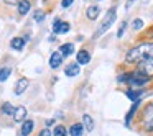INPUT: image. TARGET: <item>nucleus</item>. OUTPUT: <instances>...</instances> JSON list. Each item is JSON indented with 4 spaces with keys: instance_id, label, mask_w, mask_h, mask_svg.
<instances>
[{
    "instance_id": "1",
    "label": "nucleus",
    "mask_w": 153,
    "mask_h": 136,
    "mask_svg": "<svg viewBox=\"0 0 153 136\" xmlns=\"http://www.w3.org/2000/svg\"><path fill=\"white\" fill-rule=\"evenodd\" d=\"M150 59H153V43H143L137 48H132L125 56L127 64H143Z\"/></svg>"
},
{
    "instance_id": "2",
    "label": "nucleus",
    "mask_w": 153,
    "mask_h": 136,
    "mask_svg": "<svg viewBox=\"0 0 153 136\" xmlns=\"http://www.w3.org/2000/svg\"><path fill=\"white\" fill-rule=\"evenodd\" d=\"M115 10H117V8H115V7H112V8H110V10L105 13V18L102 20V23H100L99 30L96 31L94 38H99L100 35H104V33H105V31L110 28V26H112V23L115 21V17H117V12H115Z\"/></svg>"
},
{
    "instance_id": "3",
    "label": "nucleus",
    "mask_w": 153,
    "mask_h": 136,
    "mask_svg": "<svg viewBox=\"0 0 153 136\" xmlns=\"http://www.w3.org/2000/svg\"><path fill=\"white\" fill-rule=\"evenodd\" d=\"M146 82H148V76H146V74H140V72L132 74V77H130V80H128V84L132 87H142V85H145Z\"/></svg>"
},
{
    "instance_id": "4",
    "label": "nucleus",
    "mask_w": 153,
    "mask_h": 136,
    "mask_svg": "<svg viewBox=\"0 0 153 136\" xmlns=\"http://www.w3.org/2000/svg\"><path fill=\"white\" fill-rule=\"evenodd\" d=\"M69 23L66 21H61V20H54L53 23V33L54 35H59V33H68L69 31Z\"/></svg>"
},
{
    "instance_id": "5",
    "label": "nucleus",
    "mask_w": 153,
    "mask_h": 136,
    "mask_svg": "<svg viewBox=\"0 0 153 136\" xmlns=\"http://www.w3.org/2000/svg\"><path fill=\"white\" fill-rule=\"evenodd\" d=\"M63 54L59 53V51H56V53H53L51 54V57H50V66H51V69H58V67L61 66V62H63Z\"/></svg>"
},
{
    "instance_id": "6",
    "label": "nucleus",
    "mask_w": 153,
    "mask_h": 136,
    "mask_svg": "<svg viewBox=\"0 0 153 136\" xmlns=\"http://www.w3.org/2000/svg\"><path fill=\"white\" fill-rule=\"evenodd\" d=\"M27 120V108L25 107H17L13 113V121H25Z\"/></svg>"
},
{
    "instance_id": "7",
    "label": "nucleus",
    "mask_w": 153,
    "mask_h": 136,
    "mask_svg": "<svg viewBox=\"0 0 153 136\" xmlns=\"http://www.w3.org/2000/svg\"><path fill=\"white\" fill-rule=\"evenodd\" d=\"M28 85H30L28 79H25V77H23V79H20L17 82V85H15V93H17V95H22V93L28 89Z\"/></svg>"
},
{
    "instance_id": "8",
    "label": "nucleus",
    "mask_w": 153,
    "mask_h": 136,
    "mask_svg": "<svg viewBox=\"0 0 153 136\" xmlns=\"http://www.w3.org/2000/svg\"><path fill=\"white\" fill-rule=\"evenodd\" d=\"M79 71H81L79 64H77V62H71L69 66L66 67V76L68 77H76V76H79Z\"/></svg>"
},
{
    "instance_id": "9",
    "label": "nucleus",
    "mask_w": 153,
    "mask_h": 136,
    "mask_svg": "<svg viewBox=\"0 0 153 136\" xmlns=\"http://www.w3.org/2000/svg\"><path fill=\"white\" fill-rule=\"evenodd\" d=\"M33 126H35V123L31 121V120H25L23 121V125H22V136H28L31 131H33Z\"/></svg>"
},
{
    "instance_id": "10",
    "label": "nucleus",
    "mask_w": 153,
    "mask_h": 136,
    "mask_svg": "<svg viewBox=\"0 0 153 136\" xmlns=\"http://www.w3.org/2000/svg\"><path fill=\"white\" fill-rule=\"evenodd\" d=\"M84 129H86L84 125H81V123H74V125L69 128V135L71 136H82Z\"/></svg>"
},
{
    "instance_id": "11",
    "label": "nucleus",
    "mask_w": 153,
    "mask_h": 136,
    "mask_svg": "<svg viewBox=\"0 0 153 136\" xmlns=\"http://www.w3.org/2000/svg\"><path fill=\"white\" fill-rule=\"evenodd\" d=\"M76 59H77V64H89V61H91V56H89V53H87V51H79V53H77V56H76Z\"/></svg>"
},
{
    "instance_id": "12",
    "label": "nucleus",
    "mask_w": 153,
    "mask_h": 136,
    "mask_svg": "<svg viewBox=\"0 0 153 136\" xmlns=\"http://www.w3.org/2000/svg\"><path fill=\"white\" fill-rule=\"evenodd\" d=\"M140 69H142V72L146 74V76H153V59L143 62L142 66H140Z\"/></svg>"
},
{
    "instance_id": "13",
    "label": "nucleus",
    "mask_w": 153,
    "mask_h": 136,
    "mask_svg": "<svg viewBox=\"0 0 153 136\" xmlns=\"http://www.w3.org/2000/svg\"><path fill=\"white\" fill-rule=\"evenodd\" d=\"M31 8V4L28 2V0H22L20 4H18V13L20 15H27L28 12H30Z\"/></svg>"
},
{
    "instance_id": "14",
    "label": "nucleus",
    "mask_w": 153,
    "mask_h": 136,
    "mask_svg": "<svg viewBox=\"0 0 153 136\" xmlns=\"http://www.w3.org/2000/svg\"><path fill=\"white\" fill-rule=\"evenodd\" d=\"M99 12H100V8L97 7V5H92V7L87 8L86 15H87V18H89V20H96V18L99 17Z\"/></svg>"
},
{
    "instance_id": "15",
    "label": "nucleus",
    "mask_w": 153,
    "mask_h": 136,
    "mask_svg": "<svg viewBox=\"0 0 153 136\" xmlns=\"http://www.w3.org/2000/svg\"><path fill=\"white\" fill-rule=\"evenodd\" d=\"M23 44H25V38H13V40L10 41L12 49H17V51L23 49Z\"/></svg>"
},
{
    "instance_id": "16",
    "label": "nucleus",
    "mask_w": 153,
    "mask_h": 136,
    "mask_svg": "<svg viewBox=\"0 0 153 136\" xmlns=\"http://www.w3.org/2000/svg\"><path fill=\"white\" fill-rule=\"evenodd\" d=\"M59 49H61L59 53L63 54V56H71V54L74 53V44L73 43H66V44H63Z\"/></svg>"
},
{
    "instance_id": "17",
    "label": "nucleus",
    "mask_w": 153,
    "mask_h": 136,
    "mask_svg": "<svg viewBox=\"0 0 153 136\" xmlns=\"http://www.w3.org/2000/svg\"><path fill=\"white\" fill-rule=\"evenodd\" d=\"M143 93V89H138V90H127V97H128L132 102H137V100H140V95Z\"/></svg>"
},
{
    "instance_id": "18",
    "label": "nucleus",
    "mask_w": 153,
    "mask_h": 136,
    "mask_svg": "<svg viewBox=\"0 0 153 136\" xmlns=\"http://www.w3.org/2000/svg\"><path fill=\"white\" fill-rule=\"evenodd\" d=\"M82 125H84V128H86V131H92L94 129V120L91 118V115L82 116Z\"/></svg>"
},
{
    "instance_id": "19",
    "label": "nucleus",
    "mask_w": 153,
    "mask_h": 136,
    "mask_svg": "<svg viewBox=\"0 0 153 136\" xmlns=\"http://www.w3.org/2000/svg\"><path fill=\"white\" fill-rule=\"evenodd\" d=\"M138 105H140V100H137V102H133L132 108L128 110V113H127V118H125V123H127V126L130 125V120L133 118V113H135V110H137V108H138Z\"/></svg>"
},
{
    "instance_id": "20",
    "label": "nucleus",
    "mask_w": 153,
    "mask_h": 136,
    "mask_svg": "<svg viewBox=\"0 0 153 136\" xmlns=\"http://www.w3.org/2000/svg\"><path fill=\"white\" fill-rule=\"evenodd\" d=\"M10 74H12V69H10V67H2V69H0V82L7 80Z\"/></svg>"
},
{
    "instance_id": "21",
    "label": "nucleus",
    "mask_w": 153,
    "mask_h": 136,
    "mask_svg": "<svg viewBox=\"0 0 153 136\" xmlns=\"http://www.w3.org/2000/svg\"><path fill=\"white\" fill-rule=\"evenodd\" d=\"M2 112H4L5 115H12V116H13L15 108H13V105H12V103H5V105L2 107Z\"/></svg>"
},
{
    "instance_id": "22",
    "label": "nucleus",
    "mask_w": 153,
    "mask_h": 136,
    "mask_svg": "<svg viewBox=\"0 0 153 136\" xmlns=\"http://www.w3.org/2000/svg\"><path fill=\"white\" fill-rule=\"evenodd\" d=\"M53 135L54 136H68V131H66V128H64V126H56V128H54V131H53Z\"/></svg>"
},
{
    "instance_id": "23",
    "label": "nucleus",
    "mask_w": 153,
    "mask_h": 136,
    "mask_svg": "<svg viewBox=\"0 0 153 136\" xmlns=\"http://www.w3.org/2000/svg\"><path fill=\"white\" fill-rule=\"evenodd\" d=\"M133 30H142L143 28V20H140V18H137V20H133Z\"/></svg>"
},
{
    "instance_id": "24",
    "label": "nucleus",
    "mask_w": 153,
    "mask_h": 136,
    "mask_svg": "<svg viewBox=\"0 0 153 136\" xmlns=\"http://www.w3.org/2000/svg\"><path fill=\"white\" fill-rule=\"evenodd\" d=\"M130 77H132V74H122V76L117 77V80H119V82H128Z\"/></svg>"
},
{
    "instance_id": "25",
    "label": "nucleus",
    "mask_w": 153,
    "mask_h": 136,
    "mask_svg": "<svg viewBox=\"0 0 153 136\" xmlns=\"http://www.w3.org/2000/svg\"><path fill=\"white\" fill-rule=\"evenodd\" d=\"M35 20H36V21H43V20H45V12H40V10H38L36 13H35Z\"/></svg>"
},
{
    "instance_id": "26",
    "label": "nucleus",
    "mask_w": 153,
    "mask_h": 136,
    "mask_svg": "<svg viewBox=\"0 0 153 136\" xmlns=\"http://www.w3.org/2000/svg\"><path fill=\"white\" fill-rule=\"evenodd\" d=\"M125 28H127V23L123 21V23H122V26L119 28V31H117V38H122V35H123V31H125Z\"/></svg>"
},
{
    "instance_id": "27",
    "label": "nucleus",
    "mask_w": 153,
    "mask_h": 136,
    "mask_svg": "<svg viewBox=\"0 0 153 136\" xmlns=\"http://www.w3.org/2000/svg\"><path fill=\"white\" fill-rule=\"evenodd\" d=\"M146 129H148V131H153V115H152V118L148 120V121H146Z\"/></svg>"
},
{
    "instance_id": "28",
    "label": "nucleus",
    "mask_w": 153,
    "mask_h": 136,
    "mask_svg": "<svg viewBox=\"0 0 153 136\" xmlns=\"http://www.w3.org/2000/svg\"><path fill=\"white\" fill-rule=\"evenodd\" d=\"M73 2H74V0H63V2H61V5H63V8H68V7H71V5H73Z\"/></svg>"
},
{
    "instance_id": "29",
    "label": "nucleus",
    "mask_w": 153,
    "mask_h": 136,
    "mask_svg": "<svg viewBox=\"0 0 153 136\" xmlns=\"http://www.w3.org/2000/svg\"><path fill=\"white\" fill-rule=\"evenodd\" d=\"M40 136H51V131H50V129H48V128H45L43 131L40 133Z\"/></svg>"
},
{
    "instance_id": "30",
    "label": "nucleus",
    "mask_w": 153,
    "mask_h": 136,
    "mask_svg": "<svg viewBox=\"0 0 153 136\" xmlns=\"http://www.w3.org/2000/svg\"><path fill=\"white\" fill-rule=\"evenodd\" d=\"M135 2H137V0H128V2H127V4H125V8H127V10H128V8L132 7V5L135 4Z\"/></svg>"
},
{
    "instance_id": "31",
    "label": "nucleus",
    "mask_w": 153,
    "mask_h": 136,
    "mask_svg": "<svg viewBox=\"0 0 153 136\" xmlns=\"http://www.w3.org/2000/svg\"><path fill=\"white\" fill-rule=\"evenodd\" d=\"M5 4L7 5H13V4H20V2H18V0H4Z\"/></svg>"
},
{
    "instance_id": "32",
    "label": "nucleus",
    "mask_w": 153,
    "mask_h": 136,
    "mask_svg": "<svg viewBox=\"0 0 153 136\" xmlns=\"http://www.w3.org/2000/svg\"><path fill=\"white\" fill-rule=\"evenodd\" d=\"M53 123H54V120H48V121H46V125H48V126H51Z\"/></svg>"
}]
</instances>
